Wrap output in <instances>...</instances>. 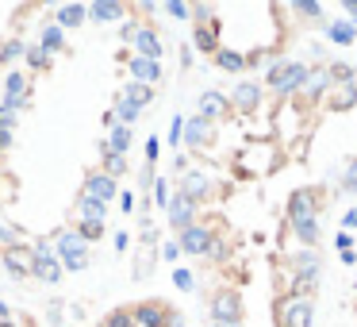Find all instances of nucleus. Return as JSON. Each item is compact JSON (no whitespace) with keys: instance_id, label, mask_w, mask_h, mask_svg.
Listing matches in <instances>:
<instances>
[{"instance_id":"obj_1","label":"nucleus","mask_w":357,"mask_h":327,"mask_svg":"<svg viewBox=\"0 0 357 327\" xmlns=\"http://www.w3.org/2000/svg\"><path fill=\"white\" fill-rule=\"evenodd\" d=\"M50 242H54V254H58V262H62V270L81 273V270L93 266V247H89L73 227H58V231L50 235Z\"/></svg>"},{"instance_id":"obj_2","label":"nucleus","mask_w":357,"mask_h":327,"mask_svg":"<svg viewBox=\"0 0 357 327\" xmlns=\"http://www.w3.org/2000/svg\"><path fill=\"white\" fill-rule=\"evenodd\" d=\"M323 201H326V189H323V185L296 189V193L288 196L284 224H288V227H300V224H319V216H323V208H326Z\"/></svg>"},{"instance_id":"obj_3","label":"nucleus","mask_w":357,"mask_h":327,"mask_svg":"<svg viewBox=\"0 0 357 327\" xmlns=\"http://www.w3.org/2000/svg\"><path fill=\"white\" fill-rule=\"evenodd\" d=\"M307 70L311 66H303V62L277 58V62L269 66V73H265V85H269V93L277 96V101H288V96H296V89L307 81Z\"/></svg>"},{"instance_id":"obj_4","label":"nucleus","mask_w":357,"mask_h":327,"mask_svg":"<svg viewBox=\"0 0 357 327\" xmlns=\"http://www.w3.org/2000/svg\"><path fill=\"white\" fill-rule=\"evenodd\" d=\"M273 316H277V327H311V316H315V304L307 296H280L273 304Z\"/></svg>"},{"instance_id":"obj_5","label":"nucleus","mask_w":357,"mask_h":327,"mask_svg":"<svg viewBox=\"0 0 357 327\" xmlns=\"http://www.w3.org/2000/svg\"><path fill=\"white\" fill-rule=\"evenodd\" d=\"M131 316H135V327H185L177 312L162 300H139L131 308Z\"/></svg>"},{"instance_id":"obj_6","label":"nucleus","mask_w":357,"mask_h":327,"mask_svg":"<svg viewBox=\"0 0 357 327\" xmlns=\"http://www.w3.org/2000/svg\"><path fill=\"white\" fill-rule=\"evenodd\" d=\"M242 316H246V304L234 289H223V293L211 296V319L223 327H242Z\"/></svg>"},{"instance_id":"obj_7","label":"nucleus","mask_w":357,"mask_h":327,"mask_svg":"<svg viewBox=\"0 0 357 327\" xmlns=\"http://www.w3.org/2000/svg\"><path fill=\"white\" fill-rule=\"evenodd\" d=\"M177 193H185L188 201H215V196H223V189L211 181V173H200V170H185L177 181Z\"/></svg>"},{"instance_id":"obj_8","label":"nucleus","mask_w":357,"mask_h":327,"mask_svg":"<svg viewBox=\"0 0 357 327\" xmlns=\"http://www.w3.org/2000/svg\"><path fill=\"white\" fill-rule=\"evenodd\" d=\"M326 89H331V78H326V70H323V66H311V70H307V81L296 89L292 104H296L300 112H307V108H315V104L323 101Z\"/></svg>"},{"instance_id":"obj_9","label":"nucleus","mask_w":357,"mask_h":327,"mask_svg":"<svg viewBox=\"0 0 357 327\" xmlns=\"http://www.w3.org/2000/svg\"><path fill=\"white\" fill-rule=\"evenodd\" d=\"M127 50H135L139 58H154V62H162L165 43H162V35L154 31V24H139L135 35H131V43H127Z\"/></svg>"},{"instance_id":"obj_10","label":"nucleus","mask_w":357,"mask_h":327,"mask_svg":"<svg viewBox=\"0 0 357 327\" xmlns=\"http://www.w3.org/2000/svg\"><path fill=\"white\" fill-rule=\"evenodd\" d=\"M215 139H219V127H215V124H208V119H200V116H188V119H185V131H181V147L208 150Z\"/></svg>"},{"instance_id":"obj_11","label":"nucleus","mask_w":357,"mask_h":327,"mask_svg":"<svg viewBox=\"0 0 357 327\" xmlns=\"http://www.w3.org/2000/svg\"><path fill=\"white\" fill-rule=\"evenodd\" d=\"M165 216H169V227L181 235L185 227L200 224V204H196V201H188L185 193H173V201H169V208H165Z\"/></svg>"},{"instance_id":"obj_12","label":"nucleus","mask_w":357,"mask_h":327,"mask_svg":"<svg viewBox=\"0 0 357 327\" xmlns=\"http://www.w3.org/2000/svg\"><path fill=\"white\" fill-rule=\"evenodd\" d=\"M211 227L208 224H192V227H185V231L177 235V247H181V254H192V258H208V247H211Z\"/></svg>"},{"instance_id":"obj_13","label":"nucleus","mask_w":357,"mask_h":327,"mask_svg":"<svg viewBox=\"0 0 357 327\" xmlns=\"http://www.w3.org/2000/svg\"><path fill=\"white\" fill-rule=\"evenodd\" d=\"M119 62H127V70H131V78L139 81V85H150V89H158V81L165 78V73H162V62H154V58L119 54Z\"/></svg>"},{"instance_id":"obj_14","label":"nucleus","mask_w":357,"mask_h":327,"mask_svg":"<svg viewBox=\"0 0 357 327\" xmlns=\"http://www.w3.org/2000/svg\"><path fill=\"white\" fill-rule=\"evenodd\" d=\"M81 193L85 196H93V201H100V204H112L119 196V185L108 177L104 170H89L85 173V185H81Z\"/></svg>"},{"instance_id":"obj_15","label":"nucleus","mask_w":357,"mask_h":327,"mask_svg":"<svg viewBox=\"0 0 357 327\" xmlns=\"http://www.w3.org/2000/svg\"><path fill=\"white\" fill-rule=\"evenodd\" d=\"M158 247H162V242H158V231H142V235H139V258H135V277H139V281L150 277L158 254H162Z\"/></svg>"},{"instance_id":"obj_16","label":"nucleus","mask_w":357,"mask_h":327,"mask_svg":"<svg viewBox=\"0 0 357 327\" xmlns=\"http://www.w3.org/2000/svg\"><path fill=\"white\" fill-rule=\"evenodd\" d=\"M73 219H77V227H104L108 224V204H100V201L81 193L77 208H73Z\"/></svg>"},{"instance_id":"obj_17","label":"nucleus","mask_w":357,"mask_h":327,"mask_svg":"<svg viewBox=\"0 0 357 327\" xmlns=\"http://www.w3.org/2000/svg\"><path fill=\"white\" fill-rule=\"evenodd\" d=\"M227 101H231V112H257L261 108V85L257 81H238Z\"/></svg>"},{"instance_id":"obj_18","label":"nucleus","mask_w":357,"mask_h":327,"mask_svg":"<svg viewBox=\"0 0 357 327\" xmlns=\"http://www.w3.org/2000/svg\"><path fill=\"white\" fill-rule=\"evenodd\" d=\"M196 116L208 119V124H219L223 116H231V101H227L223 93H215V89H208V93H200V101H196Z\"/></svg>"},{"instance_id":"obj_19","label":"nucleus","mask_w":357,"mask_h":327,"mask_svg":"<svg viewBox=\"0 0 357 327\" xmlns=\"http://www.w3.org/2000/svg\"><path fill=\"white\" fill-rule=\"evenodd\" d=\"M62 262H58V254L50 250V254H31V277L47 281V285H58L62 281Z\"/></svg>"},{"instance_id":"obj_20","label":"nucleus","mask_w":357,"mask_h":327,"mask_svg":"<svg viewBox=\"0 0 357 327\" xmlns=\"http://www.w3.org/2000/svg\"><path fill=\"white\" fill-rule=\"evenodd\" d=\"M127 4H112V0H93L85 4V16L96 20V24H116V20H127Z\"/></svg>"},{"instance_id":"obj_21","label":"nucleus","mask_w":357,"mask_h":327,"mask_svg":"<svg viewBox=\"0 0 357 327\" xmlns=\"http://www.w3.org/2000/svg\"><path fill=\"white\" fill-rule=\"evenodd\" d=\"M0 262H4V270L12 273V277H31V247H16V250H4L0 254Z\"/></svg>"},{"instance_id":"obj_22","label":"nucleus","mask_w":357,"mask_h":327,"mask_svg":"<svg viewBox=\"0 0 357 327\" xmlns=\"http://www.w3.org/2000/svg\"><path fill=\"white\" fill-rule=\"evenodd\" d=\"M326 104H331V112H349V108H357V78L346 81V85H334L331 96H326Z\"/></svg>"},{"instance_id":"obj_23","label":"nucleus","mask_w":357,"mask_h":327,"mask_svg":"<svg viewBox=\"0 0 357 327\" xmlns=\"http://www.w3.org/2000/svg\"><path fill=\"white\" fill-rule=\"evenodd\" d=\"M85 4H77V0H70V4H58L54 8V24L62 27V31H70V27H81L85 24Z\"/></svg>"},{"instance_id":"obj_24","label":"nucleus","mask_w":357,"mask_h":327,"mask_svg":"<svg viewBox=\"0 0 357 327\" xmlns=\"http://www.w3.org/2000/svg\"><path fill=\"white\" fill-rule=\"evenodd\" d=\"M39 47L47 50L50 58H54V54H62V50H66V31H62V27L54 24V20L39 27Z\"/></svg>"},{"instance_id":"obj_25","label":"nucleus","mask_w":357,"mask_h":327,"mask_svg":"<svg viewBox=\"0 0 357 327\" xmlns=\"http://www.w3.org/2000/svg\"><path fill=\"white\" fill-rule=\"evenodd\" d=\"M127 150H131V127L116 124V127H112V135L104 139L100 154H119V158H127Z\"/></svg>"},{"instance_id":"obj_26","label":"nucleus","mask_w":357,"mask_h":327,"mask_svg":"<svg viewBox=\"0 0 357 327\" xmlns=\"http://www.w3.org/2000/svg\"><path fill=\"white\" fill-rule=\"evenodd\" d=\"M323 27H326V39L338 43V47H354L357 43V27L349 20H326Z\"/></svg>"},{"instance_id":"obj_27","label":"nucleus","mask_w":357,"mask_h":327,"mask_svg":"<svg viewBox=\"0 0 357 327\" xmlns=\"http://www.w3.org/2000/svg\"><path fill=\"white\" fill-rule=\"evenodd\" d=\"M211 62H215L223 73H242V70H250V58L234 54V50H223V47H219L215 54H211Z\"/></svg>"},{"instance_id":"obj_28","label":"nucleus","mask_w":357,"mask_h":327,"mask_svg":"<svg viewBox=\"0 0 357 327\" xmlns=\"http://www.w3.org/2000/svg\"><path fill=\"white\" fill-rule=\"evenodd\" d=\"M20 96H31V81H27V73L12 70L4 78V101H20Z\"/></svg>"},{"instance_id":"obj_29","label":"nucleus","mask_w":357,"mask_h":327,"mask_svg":"<svg viewBox=\"0 0 357 327\" xmlns=\"http://www.w3.org/2000/svg\"><path fill=\"white\" fill-rule=\"evenodd\" d=\"M16 247H27V235L0 216V254H4V250H16Z\"/></svg>"},{"instance_id":"obj_30","label":"nucleus","mask_w":357,"mask_h":327,"mask_svg":"<svg viewBox=\"0 0 357 327\" xmlns=\"http://www.w3.org/2000/svg\"><path fill=\"white\" fill-rule=\"evenodd\" d=\"M119 96H123V101H131V104H139V108H146V104L154 101V89H150V85H139V81H123Z\"/></svg>"},{"instance_id":"obj_31","label":"nucleus","mask_w":357,"mask_h":327,"mask_svg":"<svg viewBox=\"0 0 357 327\" xmlns=\"http://www.w3.org/2000/svg\"><path fill=\"white\" fill-rule=\"evenodd\" d=\"M288 12H296V16H303V20H311V24H326V8L319 4V0H300V4H288Z\"/></svg>"},{"instance_id":"obj_32","label":"nucleus","mask_w":357,"mask_h":327,"mask_svg":"<svg viewBox=\"0 0 357 327\" xmlns=\"http://www.w3.org/2000/svg\"><path fill=\"white\" fill-rule=\"evenodd\" d=\"M24 62H27V70H31V73H47L50 70V54L39 47V43H31V47L24 50Z\"/></svg>"},{"instance_id":"obj_33","label":"nucleus","mask_w":357,"mask_h":327,"mask_svg":"<svg viewBox=\"0 0 357 327\" xmlns=\"http://www.w3.org/2000/svg\"><path fill=\"white\" fill-rule=\"evenodd\" d=\"M192 47L200 50V54H215V50H219L215 31H211V27H196V31H192Z\"/></svg>"},{"instance_id":"obj_34","label":"nucleus","mask_w":357,"mask_h":327,"mask_svg":"<svg viewBox=\"0 0 357 327\" xmlns=\"http://www.w3.org/2000/svg\"><path fill=\"white\" fill-rule=\"evenodd\" d=\"M112 116H116V124L131 127L135 119L142 116V108H139V104H131V101H123V96H119V101H116V108H112Z\"/></svg>"},{"instance_id":"obj_35","label":"nucleus","mask_w":357,"mask_h":327,"mask_svg":"<svg viewBox=\"0 0 357 327\" xmlns=\"http://www.w3.org/2000/svg\"><path fill=\"white\" fill-rule=\"evenodd\" d=\"M326 78H331V89H334V85H346V81H354L357 70H354L349 62H331V66H326Z\"/></svg>"},{"instance_id":"obj_36","label":"nucleus","mask_w":357,"mask_h":327,"mask_svg":"<svg viewBox=\"0 0 357 327\" xmlns=\"http://www.w3.org/2000/svg\"><path fill=\"white\" fill-rule=\"evenodd\" d=\"M169 201H173L169 181H165V177H158V181H154V189H150V204H154V208H169Z\"/></svg>"},{"instance_id":"obj_37","label":"nucleus","mask_w":357,"mask_h":327,"mask_svg":"<svg viewBox=\"0 0 357 327\" xmlns=\"http://www.w3.org/2000/svg\"><path fill=\"white\" fill-rule=\"evenodd\" d=\"M104 173H108L112 181H119L123 173H131V166H127V158H119V154H104Z\"/></svg>"},{"instance_id":"obj_38","label":"nucleus","mask_w":357,"mask_h":327,"mask_svg":"<svg viewBox=\"0 0 357 327\" xmlns=\"http://www.w3.org/2000/svg\"><path fill=\"white\" fill-rule=\"evenodd\" d=\"M173 285H177L181 293H192V289H196V273L188 270V266H173Z\"/></svg>"},{"instance_id":"obj_39","label":"nucleus","mask_w":357,"mask_h":327,"mask_svg":"<svg viewBox=\"0 0 357 327\" xmlns=\"http://www.w3.org/2000/svg\"><path fill=\"white\" fill-rule=\"evenodd\" d=\"M24 43L20 39H8L4 43V47H0V66H12V62H20V58H24Z\"/></svg>"},{"instance_id":"obj_40","label":"nucleus","mask_w":357,"mask_h":327,"mask_svg":"<svg viewBox=\"0 0 357 327\" xmlns=\"http://www.w3.org/2000/svg\"><path fill=\"white\" fill-rule=\"evenodd\" d=\"M296 231V239L303 242V247H315L319 242V224H300V227H292Z\"/></svg>"},{"instance_id":"obj_41","label":"nucleus","mask_w":357,"mask_h":327,"mask_svg":"<svg viewBox=\"0 0 357 327\" xmlns=\"http://www.w3.org/2000/svg\"><path fill=\"white\" fill-rule=\"evenodd\" d=\"M338 189H342V193H357V158L346 166V173L338 177Z\"/></svg>"},{"instance_id":"obj_42","label":"nucleus","mask_w":357,"mask_h":327,"mask_svg":"<svg viewBox=\"0 0 357 327\" xmlns=\"http://www.w3.org/2000/svg\"><path fill=\"white\" fill-rule=\"evenodd\" d=\"M12 127H16V112H12L8 104H0V131L12 135Z\"/></svg>"},{"instance_id":"obj_43","label":"nucleus","mask_w":357,"mask_h":327,"mask_svg":"<svg viewBox=\"0 0 357 327\" xmlns=\"http://www.w3.org/2000/svg\"><path fill=\"white\" fill-rule=\"evenodd\" d=\"M154 166H142V170H139V189H142V193H146L150 196V189H154Z\"/></svg>"},{"instance_id":"obj_44","label":"nucleus","mask_w":357,"mask_h":327,"mask_svg":"<svg viewBox=\"0 0 357 327\" xmlns=\"http://www.w3.org/2000/svg\"><path fill=\"white\" fill-rule=\"evenodd\" d=\"M181 131H185V116H173V124H169V143L173 147H181Z\"/></svg>"},{"instance_id":"obj_45","label":"nucleus","mask_w":357,"mask_h":327,"mask_svg":"<svg viewBox=\"0 0 357 327\" xmlns=\"http://www.w3.org/2000/svg\"><path fill=\"white\" fill-rule=\"evenodd\" d=\"M158 154H162V143H158V135H150L146 139V166H154Z\"/></svg>"},{"instance_id":"obj_46","label":"nucleus","mask_w":357,"mask_h":327,"mask_svg":"<svg viewBox=\"0 0 357 327\" xmlns=\"http://www.w3.org/2000/svg\"><path fill=\"white\" fill-rule=\"evenodd\" d=\"M169 16H177V20H188V4H181V0H169V4H162Z\"/></svg>"},{"instance_id":"obj_47","label":"nucleus","mask_w":357,"mask_h":327,"mask_svg":"<svg viewBox=\"0 0 357 327\" xmlns=\"http://www.w3.org/2000/svg\"><path fill=\"white\" fill-rule=\"evenodd\" d=\"M158 250H162V258H165V262H177V258H181V247H177V239H173V242H162Z\"/></svg>"},{"instance_id":"obj_48","label":"nucleus","mask_w":357,"mask_h":327,"mask_svg":"<svg viewBox=\"0 0 357 327\" xmlns=\"http://www.w3.org/2000/svg\"><path fill=\"white\" fill-rule=\"evenodd\" d=\"M334 247H338V250H354V235L338 231V235H334Z\"/></svg>"},{"instance_id":"obj_49","label":"nucleus","mask_w":357,"mask_h":327,"mask_svg":"<svg viewBox=\"0 0 357 327\" xmlns=\"http://www.w3.org/2000/svg\"><path fill=\"white\" fill-rule=\"evenodd\" d=\"M116 201H119V208H123V216H127V212H135V196L127 193V189H123V193L116 196Z\"/></svg>"},{"instance_id":"obj_50","label":"nucleus","mask_w":357,"mask_h":327,"mask_svg":"<svg viewBox=\"0 0 357 327\" xmlns=\"http://www.w3.org/2000/svg\"><path fill=\"white\" fill-rule=\"evenodd\" d=\"M342 227H346V231H357V204L346 212V216H342Z\"/></svg>"},{"instance_id":"obj_51","label":"nucleus","mask_w":357,"mask_h":327,"mask_svg":"<svg viewBox=\"0 0 357 327\" xmlns=\"http://www.w3.org/2000/svg\"><path fill=\"white\" fill-rule=\"evenodd\" d=\"M116 250L123 254V250H131V231H119L116 235Z\"/></svg>"},{"instance_id":"obj_52","label":"nucleus","mask_w":357,"mask_h":327,"mask_svg":"<svg viewBox=\"0 0 357 327\" xmlns=\"http://www.w3.org/2000/svg\"><path fill=\"white\" fill-rule=\"evenodd\" d=\"M8 147H12V135H4V131H0V158L8 154Z\"/></svg>"},{"instance_id":"obj_53","label":"nucleus","mask_w":357,"mask_h":327,"mask_svg":"<svg viewBox=\"0 0 357 327\" xmlns=\"http://www.w3.org/2000/svg\"><path fill=\"white\" fill-rule=\"evenodd\" d=\"M0 212H4V196H0Z\"/></svg>"},{"instance_id":"obj_54","label":"nucleus","mask_w":357,"mask_h":327,"mask_svg":"<svg viewBox=\"0 0 357 327\" xmlns=\"http://www.w3.org/2000/svg\"><path fill=\"white\" fill-rule=\"evenodd\" d=\"M0 181H4V170H0ZM0 196H4V193H0Z\"/></svg>"}]
</instances>
